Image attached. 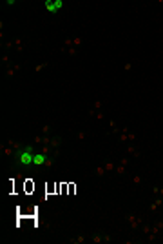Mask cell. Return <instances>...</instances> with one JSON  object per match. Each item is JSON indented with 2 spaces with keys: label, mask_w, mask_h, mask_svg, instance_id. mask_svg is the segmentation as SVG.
<instances>
[{
  "label": "cell",
  "mask_w": 163,
  "mask_h": 244,
  "mask_svg": "<svg viewBox=\"0 0 163 244\" xmlns=\"http://www.w3.org/2000/svg\"><path fill=\"white\" fill-rule=\"evenodd\" d=\"M33 149L31 148H26L24 151H18L16 153V160L20 166H29V164H33Z\"/></svg>",
  "instance_id": "6da1fadb"
},
{
  "label": "cell",
  "mask_w": 163,
  "mask_h": 244,
  "mask_svg": "<svg viewBox=\"0 0 163 244\" xmlns=\"http://www.w3.org/2000/svg\"><path fill=\"white\" fill-rule=\"evenodd\" d=\"M44 162H45V155H44V153H36V155L33 157V164H35V166H42Z\"/></svg>",
  "instance_id": "7a4b0ae2"
},
{
  "label": "cell",
  "mask_w": 163,
  "mask_h": 244,
  "mask_svg": "<svg viewBox=\"0 0 163 244\" xmlns=\"http://www.w3.org/2000/svg\"><path fill=\"white\" fill-rule=\"evenodd\" d=\"M45 7H47L49 13H56V11H58L56 6H54V0H45Z\"/></svg>",
  "instance_id": "3957f363"
},
{
  "label": "cell",
  "mask_w": 163,
  "mask_h": 244,
  "mask_svg": "<svg viewBox=\"0 0 163 244\" xmlns=\"http://www.w3.org/2000/svg\"><path fill=\"white\" fill-rule=\"evenodd\" d=\"M33 190H35V184L31 180H26V193H31Z\"/></svg>",
  "instance_id": "277c9868"
},
{
  "label": "cell",
  "mask_w": 163,
  "mask_h": 244,
  "mask_svg": "<svg viewBox=\"0 0 163 244\" xmlns=\"http://www.w3.org/2000/svg\"><path fill=\"white\" fill-rule=\"evenodd\" d=\"M54 6H56V9H62L64 2H62V0H54Z\"/></svg>",
  "instance_id": "5b68a950"
}]
</instances>
